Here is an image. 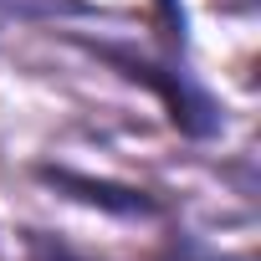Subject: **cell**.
Wrapping results in <instances>:
<instances>
[{
    "instance_id": "obj_1",
    "label": "cell",
    "mask_w": 261,
    "mask_h": 261,
    "mask_svg": "<svg viewBox=\"0 0 261 261\" xmlns=\"http://www.w3.org/2000/svg\"><path fill=\"white\" fill-rule=\"evenodd\" d=\"M36 261H82V256H72V251H51V246H41V251H36Z\"/></svg>"
}]
</instances>
